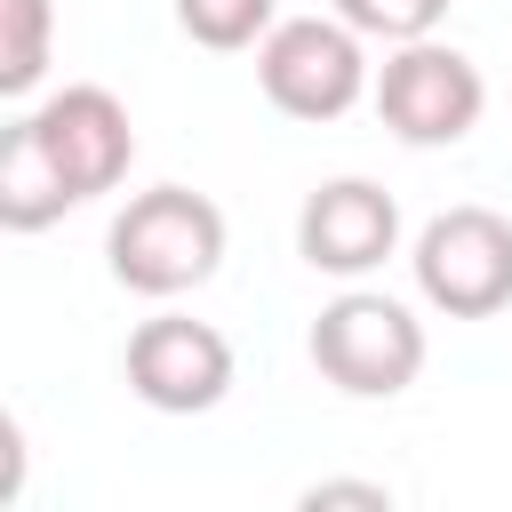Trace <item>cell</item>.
<instances>
[{"label":"cell","mask_w":512,"mask_h":512,"mask_svg":"<svg viewBox=\"0 0 512 512\" xmlns=\"http://www.w3.org/2000/svg\"><path fill=\"white\" fill-rule=\"evenodd\" d=\"M360 40H384V48H400V40H432L440 32V16H448V0H328Z\"/></svg>","instance_id":"7c38bea8"},{"label":"cell","mask_w":512,"mask_h":512,"mask_svg":"<svg viewBox=\"0 0 512 512\" xmlns=\"http://www.w3.org/2000/svg\"><path fill=\"white\" fill-rule=\"evenodd\" d=\"M16 120L32 128V144L48 152V168L64 176V192H72V200L112 192V184L128 176V160H136L128 104H120L112 88H96V80H72V88L40 96V104H32V112H16Z\"/></svg>","instance_id":"8992f818"},{"label":"cell","mask_w":512,"mask_h":512,"mask_svg":"<svg viewBox=\"0 0 512 512\" xmlns=\"http://www.w3.org/2000/svg\"><path fill=\"white\" fill-rule=\"evenodd\" d=\"M304 352H312V368H320L336 392H352V400H400V392L424 376V352H432V344H424V320H416L400 296H384V288H344L336 304H320Z\"/></svg>","instance_id":"7a4b0ae2"},{"label":"cell","mask_w":512,"mask_h":512,"mask_svg":"<svg viewBox=\"0 0 512 512\" xmlns=\"http://www.w3.org/2000/svg\"><path fill=\"white\" fill-rule=\"evenodd\" d=\"M408 272H416V296L440 312V320H488L512 304V216L464 200V208H440L416 248H408Z\"/></svg>","instance_id":"5b68a950"},{"label":"cell","mask_w":512,"mask_h":512,"mask_svg":"<svg viewBox=\"0 0 512 512\" xmlns=\"http://www.w3.org/2000/svg\"><path fill=\"white\" fill-rule=\"evenodd\" d=\"M104 256H112V280L136 288V296L208 288L216 264H224V208L192 184H152L112 216Z\"/></svg>","instance_id":"6da1fadb"},{"label":"cell","mask_w":512,"mask_h":512,"mask_svg":"<svg viewBox=\"0 0 512 512\" xmlns=\"http://www.w3.org/2000/svg\"><path fill=\"white\" fill-rule=\"evenodd\" d=\"M64 208H80V200L64 192V176L48 168V152L32 144V128L8 120L0 128V224L8 232H48Z\"/></svg>","instance_id":"9c48e42d"},{"label":"cell","mask_w":512,"mask_h":512,"mask_svg":"<svg viewBox=\"0 0 512 512\" xmlns=\"http://www.w3.org/2000/svg\"><path fill=\"white\" fill-rule=\"evenodd\" d=\"M56 8L48 0H0V96H32L48 72Z\"/></svg>","instance_id":"30bf717a"},{"label":"cell","mask_w":512,"mask_h":512,"mask_svg":"<svg viewBox=\"0 0 512 512\" xmlns=\"http://www.w3.org/2000/svg\"><path fill=\"white\" fill-rule=\"evenodd\" d=\"M320 504H368V512H384L392 488H384V480H312V488H304V512H320Z\"/></svg>","instance_id":"4fadbf2b"},{"label":"cell","mask_w":512,"mask_h":512,"mask_svg":"<svg viewBox=\"0 0 512 512\" xmlns=\"http://www.w3.org/2000/svg\"><path fill=\"white\" fill-rule=\"evenodd\" d=\"M128 392L160 416H208L232 392V336L192 312H152L128 336Z\"/></svg>","instance_id":"52a82bcc"},{"label":"cell","mask_w":512,"mask_h":512,"mask_svg":"<svg viewBox=\"0 0 512 512\" xmlns=\"http://www.w3.org/2000/svg\"><path fill=\"white\" fill-rule=\"evenodd\" d=\"M400 248V200L368 176H328L296 208V256L328 280H368Z\"/></svg>","instance_id":"ba28073f"},{"label":"cell","mask_w":512,"mask_h":512,"mask_svg":"<svg viewBox=\"0 0 512 512\" xmlns=\"http://www.w3.org/2000/svg\"><path fill=\"white\" fill-rule=\"evenodd\" d=\"M176 24H184V40L232 56V48H256L280 24V8L272 0H176Z\"/></svg>","instance_id":"8fae6325"},{"label":"cell","mask_w":512,"mask_h":512,"mask_svg":"<svg viewBox=\"0 0 512 512\" xmlns=\"http://www.w3.org/2000/svg\"><path fill=\"white\" fill-rule=\"evenodd\" d=\"M376 120L416 144V152H440V144H464L488 112V80L464 48L448 40H400L384 64H376Z\"/></svg>","instance_id":"277c9868"},{"label":"cell","mask_w":512,"mask_h":512,"mask_svg":"<svg viewBox=\"0 0 512 512\" xmlns=\"http://www.w3.org/2000/svg\"><path fill=\"white\" fill-rule=\"evenodd\" d=\"M256 88L288 112V120H344L376 72H368V40L328 8V16H280L256 40Z\"/></svg>","instance_id":"3957f363"}]
</instances>
